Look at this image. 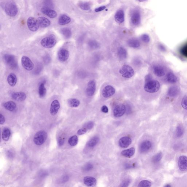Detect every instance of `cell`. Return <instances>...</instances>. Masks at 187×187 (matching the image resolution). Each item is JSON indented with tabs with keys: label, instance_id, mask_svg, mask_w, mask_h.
<instances>
[{
	"label": "cell",
	"instance_id": "cell-1",
	"mask_svg": "<svg viewBox=\"0 0 187 187\" xmlns=\"http://www.w3.org/2000/svg\"><path fill=\"white\" fill-rule=\"evenodd\" d=\"M160 84L157 80L151 79L145 81L144 88L147 92L153 93L157 92L160 89Z\"/></svg>",
	"mask_w": 187,
	"mask_h": 187
},
{
	"label": "cell",
	"instance_id": "cell-2",
	"mask_svg": "<svg viewBox=\"0 0 187 187\" xmlns=\"http://www.w3.org/2000/svg\"><path fill=\"white\" fill-rule=\"evenodd\" d=\"M57 43V39L53 35H50L43 38L41 41V44L45 48L50 49L54 47Z\"/></svg>",
	"mask_w": 187,
	"mask_h": 187
},
{
	"label": "cell",
	"instance_id": "cell-3",
	"mask_svg": "<svg viewBox=\"0 0 187 187\" xmlns=\"http://www.w3.org/2000/svg\"><path fill=\"white\" fill-rule=\"evenodd\" d=\"M47 138V134L43 130L37 132L34 137L33 141L37 146H41L46 142Z\"/></svg>",
	"mask_w": 187,
	"mask_h": 187
},
{
	"label": "cell",
	"instance_id": "cell-4",
	"mask_svg": "<svg viewBox=\"0 0 187 187\" xmlns=\"http://www.w3.org/2000/svg\"><path fill=\"white\" fill-rule=\"evenodd\" d=\"M119 73L122 74V76L125 78H131L134 74V70L128 65H123L119 71Z\"/></svg>",
	"mask_w": 187,
	"mask_h": 187
},
{
	"label": "cell",
	"instance_id": "cell-5",
	"mask_svg": "<svg viewBox=\"0 0 187 187\" xmlns=\"http://www.w3.org/2000/svg\"><path fill=\"white\" fill-rule=\"evenodd\" d=\"M5 11L6 13L8 16L14 17L18 13V8L16 5L14 3L10 2L6 5Z\"/></svg>",
	"mask_w": 187,
	"mask_h": 187
},
{
	"label": "cell",
	"instance_id": "cell-6",
	"mask_svg": "<svg viewBox=\"0 0 187 187\" xmlns=\"http://www.w3.org/2000/svg\"><path fill=\"white\" fill-rule=\"evenodd\" d=\"M22 67L27 71H30L34 68V64L29 57L26 56L22 57L21 60Z\"/></svg>",
	"mask_w": 187,
	"mask_h": 187
},
{
	"label": "cell",
	"instance_id": "cell-7",
	"mask_svg": "<svg viewBox=\"0 0 187 187\" xmlns=\"http://www.w3.org/2000/svg\"><path fill=\"white\" fill-rule=\"evenodd\" d=\"M27 25L29 30L33 32L37 31L40 26L38 20L32 17L28 18Z\"/></svg>",
	"mask_w": 187,
	"mask_h": 187
},
{
	"label": "cell",
	"instance_id": "cell-8",
	"mask_svg": "<svg viewBox=\"0 0 187 187\" xmlns=\"http://www.w3.org/2000/svg\"><path fill=\"white\" fill-rule=\"evenodd\" d=\"M126 108L124 105L120 104L116 106L114 110V115L115 117H120L124 114Z\"/></svg>",
	"mask_w": 187,
	"mask_h": 187
},
{
	"label": "cell",
	"instance_id": "cell-9",
	"mask_svg": "<svg viewBox=\"0 0 187 187\" xmlns=\"http://www.w3.org/2000/svg\"><path fill=\"white\" fill-rule=\"evenodd\" d=\"M153 71L154 74L157 77H161L164 76L166 75L165 68L161 65H155L153 66Z\"/></svg>",
	"mask_w": 187,
	"mask_h": 187
},
{
	"label": "cell",
	"instance_id": "cell-10",
	"mask_svg": "<svg viewBox=\"0 0 187 187\" xmlns=\"http://www.w3.org/2000/svg\"><path fill=\"white\" fill-rule=\"evenodd\" d=\"M70 57V52L66 49H62L59 50L57 57L58 60L61 62L66 61Z\"/></svg>",
	"mask_w": 187,
	"mask_h": 187
},
{
	"label": "cell",
	"instance_id": "cell-11",
	"mask_svg": "<svg viewBox=\"0 0 187 187\" xmlns=\"http://www.w3.org/2000/svg\"><path fill=\"white\" fill-rule=\"evenodd\" d=\"M60 105L58 100L55 99L52 102L50 105V113L52 116H54L58 113Z\"/></svg>",
	"mask_w": 187,
	"mask_h": 187
},
{
	"label": "cell",
	"instance_id": "cell-12",
	"mask_svg": "<svg viewBox=\"0 0 187 187\" xmlns=\"http://www.w3.org/2000/svg\"><path fill=\"white\" fill-rule=\"evenodd\" d=\"M96 88V82L95 80H91L88 83L86 89L87 95L89 96H92L95 94Z\"/></svg>",
	"mask_w": 187,
	"mask_h": 187
},
{
	"label": "cell",
	"instance_id": "cell-13",
	"mask_svg": "<svg viewBox=\"0 0 187 187\" xmlns=\"http://www.w3.org/2000/svg\"><path fill=\"white\" fill-rule=\"evenodd\" d=\"M178 167L180 170L187 171V157L185 156H181L179 157L178 161Z\"/></svg>",
	"mask_w": 187,
	"mask_h": 187
},
{
	"label": "cell",
	"instance_id": "cell-14",
	"mask_svg": "<svg viewBox=\"0 0 187 187\" xmlns=\"http://www.w3.org/2000/svg\"><path fill=\"white\" fill-rule=\"evenodd\" d=\"M115 92V88L111 86L108 85L103 89L102 95L104 97L108 98L114 95Z\"/></svg>",
	"mask_w": 187,
	"mask_h": 187
},
{
	"label": "cell",
	"instance_id": "cell-15",
	"mask_svg": "<svg viewBox=\"0 0 187 187\" xmlns=\"http://www.w3.org/2000/svg\"><path fill=\"white\" fill-rule=\"evenodd\" d=\"M12 97L14 100L18 101H24L26 99L27 95L24 92L19 91L14 92L12 95Z\"/></svg>",
	"mask_w": 187,
	"mask_h": 187
},
{
	"label": "cell",
	"instance_id": "cell-16",
	"mask_svg": "<svg viewBox=\"0 0 187 187\" xmlns=\"http://www.w3.org/2000/svg\"><path fill=\"white\" fill-rule=\"evenodd\" d=\"M132 142V140L130 137L125 136L119 139V143L120 147L123 148H126L130 146Z\"/></svg>",
	"mask_w": 187,
	"mask_h": 187
},
{
	"label": "cell",
	"instance_id": "cell-17",
	"mask_svg": "<svg viewBox=\"0 0 187 187\" xmlns=\"http://www.w3.org/2000/svg\"><path fill=\"white\" fill-rule=\"evenodd\" d=\"M41 11L42 13L47 15L50 18H55L57 16V12L53 10L50 9V8L43 7L42 8Z\"/></svg>",
	"mask_w": 187,
	"mask_h": 187
},
{
	"label": "cell",
	"instance_id": "cell-18",
	"mask_svg": "<svg viewBox=\"0 0 187 187\" xmlns=\"http://www.w3.org/2000/svg\"><path fill=\"white\" fill-rule=\"evenodd\" d=\"M179 90L177 86H173L170 87L167 92V95L170 98H174L178 95Z\"/></svg>",
	"mask_w": 187,
	"mask_h": 187
},
{
	"label": "cell",
	"instance_id": "cell-19",
	"mask_svg": "<svg viewBox=\"0 0 187 187\" xmlns=\"http://www.w3.org/2000/svg\"><path fill=\"white\" fill-rule=\"evenodd\" d=\"M7 81L10 86H15L16 85L17 81V79L16 75L13 73H10L8 76Z\"/></svg>",
	"mask_w": 187,
	"mask_h": 187
},
{
	"label": "cell",
	"instance_id": "cell-20",
	"mask_svg": "<svg viewBox=\"0 0 187 187\" xmlns=\"http://www.w3.org/2000/svg\"><path fill=\"white\" fill-rule=\"evenodd\" d=\"M39 26L42 28H45L48 27L50 24V22L47 18L44 17H40L38 18Z\"/></svg>",
	"mask_w": 187,
	"mask_h": 187
},
{
	"label": "cell",
	"instance_id": "cell-21",
	"mask_svg": "<svg viewBox=\"0 0 187 187\" xmlns=\"http://www.w3.org/2000/svg\"><path fill=\"white\" fill-rule=\"evenodd\" d=\"M83 182L84 184L88 186H94L97 184L96 179L91 177H85L84 178Z\"/></svg>",
	"mask_w": 187,
	"mask_h": 187
},
{
	"label": "cell",
	"instance_id": "cell-22",
	"mask_svg": "<svg viewBox=\"0 0 187 187\" xmlns=\"http://www.w3.org/2000/svg\"><path fill=\"white\" fill-rule=\"evenodd\" d=\"M176 76L172 72H169L166 74L165 81L170 83H174L177 81Z\"/></svg>",
	"mask_w": 187,
	"mask_h": 187
},
{
	"label": "cell",
	"instance_id": "cell-23",
	"mask_svg": "<svg viewBox=\"0 0 187 187\" xmlns=\"http://www.w3.org/2000/svg\"><path fill=\"white\" fill-rule=\"evenodd\" d=\"M152 143L151 141L147 140L141 143L140 146V151L141 152H145L148 151L151 148Z\"/></svg>",
	"mask_w": 187,
	"mask_h": 187
},
{
	"label": "cell",
	"instance_id": "cell-24",
	"mask_svg": "<svg viewBox=\"0 0 187 187\" xmlns=\"http://www.w3.org/2000/svg\"><path fill=\"white\" fill-rule=\"evenodd\" d=\"M3 106L5 109L10 112H13L16 108V104L13 101H9L3 104Z\"/></svg>",
	"mask_w": 187,
	"mask_h": 187
},
{
	"label": "cell",
	"instance_id": "cell-25",
	"mask_svg": "<svg viewBox=\"0 0 187 187\" xmlns=\"http://www.w3.org/2000/svg\"><path fill=\"white\" fill-rule=\"evenodd\" d=\"M115 20L118 23H122L124 21V14L123 10H119L115 15Z\"/></svg>",
	"mask_w": 187,
	"mask_h": 187
},
{
	"label": "cell",
	"instance_id": "cell-26",
	"mask_svg": "<svg viewBox=\"0 0 187 187\" xmlns=\"http://www.w3.org/2000/svg\"><path fill=\"white\" fill-rule=\"evenodd\" d=\"M131 20L132 23L135 25H139L140 21V15L139 12H135L132 15Z\"/></svg>",
	"mask_w": 187,
	"mask_h": 187
},
{
	"label": "cell",
	"instance_id": "cell-27",
	"mask_svg": "<svg viewBox=\"0 0 187 187\" xmlns=\"http://www.w3.org/2000/svg\"><path fill=\"white\" fill-rule=\"evenodd\" d=\"M71 21L70 17L66 15H62L59 18L58 23L60 25H64L68 24L71 22Z\"/></svg>",
	"mask_w": 187,
	"mask_h": 187
},
{
	"label": "cell",
	"instance_id": "cell-28",
	"mask_svg": "<svg viewBox=\"0 0 187 187\" xmlns=\"http://www.w3.org/2000/svg\"><path fill=\"white\" fill-rule=\"evenodd\" d=\"M135 150L134 148L132 147L128 149V150H124L121 152V154L124 157H130L134 155Z\"/></svg>",
	"mask_w": 187,
	"mask_h": 187
},
{
	"label": "cell",
	"instance_id": "cell-29",
	"mask_svg": "<svg viewBox=\"0 0 187 187\" xmlns=\"http://www.w3.org/2000/svg\"><path fill=\"white\" fill-rule=\"evenodd\" d=\"M69 106L72 108L78 107L80 104V102L76 98H70L67 100Z\"/></svg>",
	"mask_w": 187,
	"mask_h": 187
},
{
	"label": "cell",
	"instance_id": "cell-30",
	"mask_svg": "<svg viewBox=\"0 0 187 187\" xmlns=\"http://www.w3.org/2000/svg\"><path fill=\"white\" fill-rule=\"evenodd\" d=\"M11 135V132L8 128H4L2 133V138L4 141H7L9 140Z\"/></svg>",
	"mask_w": 187,
	"mask_h": 187
},
{
	"label": "cell",
	"instance_id": "cell-31",
	"mask_svg": "<svg viewBox=\"0 0 187 187\" xmlns=\"http://www.w3.org/2000/svg\"><path fill=\"white\" fill-rule=\"evenodd\" d=\"M128 45L133 48H137L140 46V43L139 40L136 39H131L128 40Z\"/></svg>",
	"mask_w": 187,
	"mask_h": 187
},
{
	"label": "cell",
	"instance_id": "cell-32",
	"mask_svg": "<svg viewBox=\"0 0 187 187\" xmlns=\"http://www.w3.org/2000/svg\"><path fill=\"white\" fill-rule=\"evenodd\" d=\"M118 57L121 59H124L127 57V53L126 50L123 47H119L118 50Z\"/></svg>",
	"mask_w": 187,
	"mask_h": 187
},
{
	"label": "cell",
	"instance_id": "cell-33",
	"mask_svg": "<svg viewBox=\"0 0 187 187\" xmlns=\"http://www.w3.org/2000/svg\"><path fill=\"white\" fill-rule=\"evenodd\" d=\"M46 90L45 86L44 83H42L40 84L39 88V94L40 98H43L46 96Z\"/></svg>",
	"mask_w": 187,
	"mask_h": 187
},
{
	"label": "cell",
	"instance_id": "cell-34",
	"mask_svg": "<svg viewBox=\"0 0 187 187\" xmlns=\"http://www.w3.org/2000/svg\"><path fill=\"white\" fill-rule=\"evenodd\" d=\"M99 141V139L97 137H95L91 138L87 143L88 147H95Z\"/></svg>",
	"mask_w": 187,
	"mask_h": 187
},
{
	"label": "cell",
	"instance_id": "cell-35",
	"mask_svg": "<svg viewBox=\"0 0 187 187\" xmlns=\"http://www.w3.org/2000/svg\"><path fill=\"white\" fill-rule=\"evenodd\" d=\"M60 31L62 34L66 38H69L71 37L72 35L71 31L68 28H63L61 29Z\"/></svg>",
	"mask_w": 187,
	"mask_h": 187
},
{
	"label": "cell",
	"instance_id": "cell-36",
	"mask_svg": "<svg viewBox=\"0 0 187 187\" xmlns=\"http://www.w3.org/2000/svg\"><path fill=\"white\" fill-rule=\"evenodd\" d=\"M78 141V137L76 135L72 136L68 140V143L70 146H74L77 145Z\"/></svg>",
	"mask_w": 187,
	"mask_h": 187
},
{
	"label": "cell",
	"instance_id": "cell-37",
	"mask_svg": "<svg viewBox=\"0 0 187 187\" xmlns=\"http://www.w3.org/2000/svg\"><path fill=\"white\" fill-rule=\"evenodd\" d=\"M88 46L91 48L92 49H97L99 46V43L96 41L94 40L90 41L88 42Z\"/></svg>",
	"mask_w": 187,
	"mask_h": 187
},
{
	"label": "cell",
	"instance_id": "cell-38",
	"mask_svg": "<svg viewBox=\"0 0 187 187\" xmlns=\"http://www.w3.org/2000/svg\"><path fill=\"white\" fill-rule=\"evenodd\" d=\"M151 182L148 180L142 181L139 183L138 186L139 187H150L151 186Z\"/></svg>",
	"mask_w": 187,
	"mask_h": 187
},
{
	"label": "cell",
	"instance_id": "cell-39",
	"mask_svg": "<svg viewBox=\"0 0 187 187\" xmlns=\"http://www.w3.org/2000/svg\"><path fill=\"white\" fill-rule=\"evenodd\" d=\"M184 133V129L182 126H178L176 131V135L177 137H181L183 135Z\"/></svg>",
	"mask_w": 187,
	"mask_h": 187
},
{
	"label": "cell",
	"instance_id": "cell-40",
	"mask_svg": "<svg viewBox=\"0 0 187 187\" xmlns=\"http://www.w3.org/2000/svg\"><path fill=\"white\" fill-rule=\"evenodd\" d=\"M162 155L161 153L160 152L156 154L153 157L152 161L154 163H157L160 161L162 158Z\"/></svg>",
	"mask_w": 187,
	"mask_h": 187
},
{
	"label": "cell",
	"instance_id": "cell-41",
	"mask_svg": "<svg viewBox=\"0 0 187 187\" xmlns=\"http://www.w3.org/2000/svg\"><path fill=\"white\" fill-rule=\"evenodd\" d=\"M80 8L85 10H88L90 8L89 4L87 3H84L80 4Z\"/></svg>",
	"mask_w": 187,
	"mask_h": 187
},
{
	"label": "cell",
	"instance_id": "cell-42",
	"mask_svg": "<svg viewBox=\"0 0 187 187\" xmlns=\"http://www.w3.org/2000/svg\"><path fill=\"white\" fill-rule=\"evenodd\" d=\"M43 4L45 5V7L46 8H52L53 6V2L51 0H44Z\"/></svg>",
	"mask_w": 187,
	"mask_h": 187
},
{
	"label": "cell",
	"instance_id": "cell-43",
	"mask_svg": "<svg viewBox=\"0 0 187 187\" xmlns=\"http://www.w3.org/2000/svg\"><path fill=\"white\" fill-rule=\"evenodd\" d=\"M181 106L184 109L187 110V95H186L182 99L181 101Z\"/></svg>",
	"mask_w": 187,
	"mask_h": 187
},
{
	"label": "cell",
	"instance_id": "cell-44",
	"mask_svg": "<svg viewBox=\"0 0 187 187\" xmlns=\"http://www.w3.org/2000/svg\"><path fill=\"white\" fill-rule=\"evenodd\" d=\"M65 139V137L63 135L60 136L59 137L58 139V144L59 147H61V146H62L64 144Z\"/></svg>",
	"mask_w": 187,
	"mask_h": 187
},
{
	"label": "cell",
	"instance_id": "cell-45",
	"mask_svg": "<svg viewBox=\"0 0 187 187\" xmlns=\"http://www.w3.org/2000/svg\"><path fill=\"white\" fill-rule=\"evenodd\" d=\"M141 39L145 43H148L150 41V39L148 35L146 34L143 35L141 37Z\"/></svg>",
	"mask_w": 187,
	"mask_h": 187
},
{
	"label": "cell",
	"instance_id": "cell-46",
	"mask_svg": "<svg viewBox=\"0 0 187 187\" xmlns=\"http://www.w3.org/2000/svg\"><path fill=\"white\" fill-rule=\"evenodd\" d=\"M88 130V129L84 127L78 130V131H77V133L79 135H83L86 133L87 130Z\"/></svg>",
	"mask_w": 187,
	"mask_h": 187
},
{
	"label": "cell",
	"instance_id": "cell-47",
	"mask_svg": "<svg viewBox=\"0 0 187 187\" xmlns=\"http://www.w3.org/2000/svg\"><path fill=\"white\" fill-rule=\"evenodd\" d=\"M94 126V124L93 122H90L89 123H87L84 127L86 128L88 130H89V129H92L93 127Z\"/></svg>",
	"mask_w": 187,
	"mask_h": 187
},
{
	"label": "cell",
	"instance_id": "cell-48",
	"mask_svg": "<svg viewBox=\"0 0 187 187\" xmlns=\"http://www.w3.org/2000/svg\"><path fill=\"white\" fill-rule=\"evenodd\" d=\"M130 183V181L129 180H126L123 181L121 184V186L125 187H127Z\"/></svg>",
	"mask_w": 187,
	"mask_h": 187
},
{
	"label": "cell",
	"instance_id": "cell-49",
	"mask_svg": "<svg viewBox=\"0 0 187 187\" xmlns=\"http://www.w3.org/2000/svg\"><path fill=\"white\" fill-rule=\"evenodd\" d=\"M5 121V118L3 115L2 114H0V124L1 125L4 124Z\"/></svg>",
	"mask_w": 187,
	"mask_h": 187
},
{
	"label": "cell",
	"instance_id": "cell-50",
	"mask_svg": "<svg viewBox=\"0 0 187 187\" xmlns=\"http://www.w3.org/2000/svg\"><path fill=\"white\" fill-rule=\"evenodd\" d=\"M101 111L104 113H107L108 111H109V109H108L107 106H105V105H104L101 108Z\"/></svg>",
	"mask_w": 187,
	"mask_h": 187
},
{
	"label": "cell",
	"instance_id": "cell-51",
	"mask_svg": "<svg viewBox=\"0 0 187 187\" xmlns=\"http://www.w3.org/2000/svg\"><path fill=\"white\" fill-rule=\"evenodd\" d=\"M105 8H106V7L104 6L100 7H99V8H96V9H95V12H101V11H102L103 10H104Z\"/></svg>",
	"mask_w": 187,
	"mask_h": 187
},
{
	"label": "cell",
	"instance_id": "cell-52",
	"mask_svg": "<svg viewBox=\"0 0 187 187\" xmlns=\"http://www.w3.org/2000/svg\"><path fill=\"white\" fill-rule=\"evenodd\" d=\"M139 1H140V2H143V1H146V0H139Z\"/></svg>",
	"mask_w": 187,
	"mask_h": 187
}]
</instances>
